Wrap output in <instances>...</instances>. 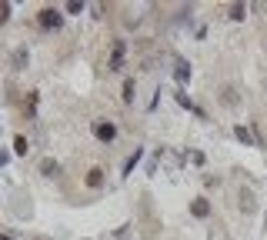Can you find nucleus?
Returning a JSON list of instances; mask_svg holds the SVG:
<instances>
[{
    "label": "nucleus",
    "mask_w": 267,
    "mask_h": 240,
    "mask_svg": "<svg viewBox=\"0 0 267 240\" xmlns=\"http://www.w3.org/2000/svg\"><path fill=\"white\" fill-rule=\"evenodd\" d=\"M140 157H144V150L137 147L131 157H127V164H124V174H134V167H137V160H140Z\"/></svg>",
    "instance_id": "nucleus-15"
},
{
    "label": "nucleus",
    "mask_w": 267,
    "mask_h": 240,
    "mask_svg": "<svg viewBox=\"0 0 267 240\" xmlns=\"http://www.w3.org/2000/svg\"><path fill=\"white\" fill-rule=\"evenodd\" d=\"M0 240H10V237H0Z\"/></svg>",
    "instance_id": "nucleus-20"
},
{
    "label": "nucleus",
    "mask_w": 267,
    "mask_h": 240,
    "mask_svg": "<svg viewBox=\"0 0 267 240\" xmlns=\"http://www.w3.org/2000/svg\"><path fill=\"white\" fill-rule=\"evenodd\" d=\"M221 104H224V107H237V104H241V93L234 90V87H221Z\"/></svg>",
    "instance_id": "nucleus-7"
},
{
    "label": "nucleus",
    "mask_w": 267,
    "mask_h": 240,
    "mask_svg": "<svg viewBox=\"0 0 267 240\" xmlns=\"http://www.w3.org/2000/svg\"><path fill=\"white\" fill-rule=\"evenodd\" d=\"M174 77H177V84H187L191 80V64L187 60H177L174 64Z\"/></svg>",
    "instance_id": "nucleus-9"
},
{
    "label": "nucleus",
    "mask_w": 267,
    "mask_h": 240,
    "mask_svg": "<svg viewBox=\"0 0 267 240\" xmlns=\"http://www.w3.org/2000/svg\"><path fill=\"white\" fill-rule=\"evenodd\" d=\"M94 137L104 140V144H111V140L117 137V127L111 124V120H94Z\"/></svg>",
    "instance_id": "nucleus-2"
},
{
    "label": "nucleus",
    "mask_w": 267,
    "mask_h": 240,
    "mask_svg": "<svg viewBox=\"0 0 267 240\" xmlns=\"http://www.w3.org/2000/svg\"><path fill=\"white\" fill-rule=\"evenodd\" d=\"M37 23L44 27V30H57L60 23H64V17H60L57 7H44V10H40V17H37Z\"/></svg>",
    "instance_id": "nucleus-1"
},
{
    "label": "nucleus",
    "mask_w": 267,
    "mask_h": 240,
    "mask_svg": "<svg viewBox=\"0 0 267 240\" xmlns=\"http://www.w3.org/2000/svg\"><path fill=\"white\" fill-rule=\"evenodd\" d=\"M40 174H44V177H57L60 164H57V160H50V157H44V160H40Z\"/></svg>",
    "instance_id": "nucleus-11"
},
{
    "label": "nucleus",
    "mask_w": 267,
    "mask_h": 240,
    "mask_svg": "<svg viewBox=\"0 0 267 240\" xmlns=\"http://www.w3.org/2000/svg\"><path fill=\"white\" fill-rule=\"evenodd\" d=\"M10 164V153H7V150H0V167H7Z\"/></svg>",
    "instance_id": "nucleus-19"
},
{
    "label": "nucleus",
    "mask_w": 267,
    "mask_h": 240,
    "mask_svg": "<svg viewBox=\"0 0 267 240\" xmlns=\"http://www.w3.org/2000/svg\"><path fill=\"white\" fill-rule=\"evenodd\" d=\"M124 54H127V44H124V40H114V54H111L107 70H124Z\"/></svg>",
    "instance_id": "nucleus-3"
},
{
    "label": "nucleus",
    "mask_w": 267,
    "mask_h": 240,
    "mask_svg": "<svg viewBox=\"0 0 267 240\" xmlns=\"http://www.w3.org/2000/svg\"><path fill=\"white\" fill-rule=\"evenodd\" d=\"M67 14H84V3H80V0H70V3H67Z\"/></svg>",
    "instance_id": "nucleus-18"
},
{
    "label": "nucleus",
    "mask_w": 267,
    "mask_h": 240,
    "mask_svg": "<svg viewBox=\"0 0 267 240\" xmlns=\"http://www.w3.org/2000/svg\"><path fill=\"white\" fill-rule=\"evenodd\" d=\"M87 187H90V190H100V187H104V170H100V167H90V170H87Z\"/></svg>",
    "instance_id": "nucleus-8"
},
{
    "label": "nucleus",
    "mask_w": 267,
    "mask_h": 240,
    "mask_svg": "<svg viewBox=\"0 0 267 240\" xmlns=\"http://www.w3.org/2000/svg\"><path fill=\"white\" fill-rule=\"evenodd\" d=\"M237 203H241V210H244V214H254V210H257V203H254V194H250V187H241V190H237Z\"/></svg>",
    "instance_id": "nucleus-5"
},
{
    "label": "nucleus",
    "mask_w": 267,
    "mask_h": 240,
    "mask_svg": "<svg viewBox=\"0 0 267 240\" xmlns=\"http://www.w3.org/2000/svg\"><path fill=\"white\" fill-rule=\"evenodd\" d=\"M191 214H194V217H200V220H204V217H210V203L204 200V197H197V200L191 203Z\"/></svg>",
    "instance_id": "nucleus-10"
},
{
    "label": "nucleus",
    "mask_w": 267,
    "mask_h": 240,
    "mask_svg": "<svg viewBox=\"0 0 267 240\" xmlns=\"http://www.w3.org/2000/svg\"><path fill=\"white\" fill-rule=\"evenodd\" d=\"M244 14H247V3H230V10H227L230 20H244Z\"/></svg>",
    "instance_id": "nucleus-14"
},
{
    "label": "nucleus",
    "mask_w": 267,
    "mask_h": 240,
    "mask_svg": "<svg viewBox=\"0 0 267 240\" xmlns=\"http://www.w3.org/2000/svg\"><path fill=\"white\" fill-rule=\"evenodd\" d=\"M14 150H17L20 157H27V150H30V140H27V137H17V140H14Z\"/></svg>",
    "instance_id": "nucleus-16"
},
{
    "label": "nucleus",
    "mask_w": 267,
    "mask_h": 240,
    "mask_svg": "<svg viewBox=\"0 0 267 240\" xmlns=\"http://www.w3.org/2000/svg\"><path fill=\"white\" fill-rule=\"evenodd\" d=\"M120 97H124V104H134V97H137V84H134V77L124 80V93H120Z\"/></svg>",
    "instance_id": "nucleus-12"
},
{
    "label": "nucleus",
    "mask_w": 267,
    "mask_h": 240,
    "mask_svg": "<svg viewBox=\"0 0 267 240\" xmlns=\"http://www.w3.org/2000/svg\"><path fill=\"white\" fill-rule=\"evenodd\" d=\"M34 110H37V93L30 90V93H27V100H23V113L34 120Z\"/></svg>",
    "instance_id": "nucleus-13"
},
{
    "label": "nucleus",
    "mask_w": 267,
    "mask_h": 240,
    "mask_svg": "<svg viewBox=\"0 0 267 240\" xmlns=\"http://www.w3.org/2000/svg\"><path fill=\"white\" fill-rule=\"evenodd\" d=\"M27 64H30V50H27V47H17V50L10 54V67H14V70H27Z\"/></svg>",
    "instance_id": "nucleus-4"
},
{
    "label": "nucleus",
    "mask_w": 267,
    "mask_h": 240,
    "mask_svg": "<svg viewBox=\"0 0 267 240\" xmlns=\"http://www.w3.org/2000/svg\"><path fill=\"white\" fill-rule=\"evenodd\" d=\"M234 137H237V140H241L244 147H257V144H261V140L254 137V130H250V127H241V124L234 127Z\"/></svg>",
    "instance_id": "nucleus-6"
},
{
    "label": "nucleus",
    "mask_w": 267,
    "mask_h": 240,
    "mask_svg": "<svg viewBox=\"0 0 267 240\" xmlns=\"http://www.w3.org/2000/svg\"><path fill=\"white\" fill-rule=\"evenodd\" d=\"M10 10H14L10 3H0V23H7V20H10Z\"/></svg>",
    "instance_id": "nucleus-17"
}]
</instances>
